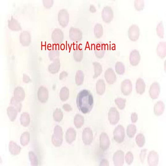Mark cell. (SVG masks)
<instances>
[{
    "label": "cell",
    "instance_id": "cell-29",
    "mask_svg": "<svg viewBox=\"0 0 166 166\" xmlns=\"http://www.w3.org/2000/svg\"><path fill=\"white\" fill-rule=\"evenodd\" d=\"M9 149L11 154L14 155H17L20 152L21 148L17 145L15 143L11 141L10 143Z\"/></svg>",
    "mask_w": 166,
    "mask_h": 166
},
{
    "label": "cell",
    "instance_id": "cell-9",
    "mask_svg": "<svg viewBox=\"0 0 166 166\" xmlns=\"http://www.w3.org/2000/svg\"><path fill=\"white\" fill-rule=\"evenodd\" d=\"M64 39V34L63 31L59 28H56L52 34V39L56 44H61Z\"/></svg>",
    "mask_w": 166,
    "mask_h": 166
},
{
    "label": "cell",
    "instance_id": "cell-16",
    "mask_svg": "<svg viewBox=\"0 0 166 166\" xmlns=\"http://www.w3.org/2000/svg\"><path fill=\"white\" fill-rule=\"evenodd\" d=\"M141 60V56L138 51L134 50L131 53L130 56V61L133 66L138 65Z\"/></svg>",
    "mask_w": 166,
    "mask_h": 166
},
{
    "label": "cell",
    "instance_id": "cell-54",
    "mask_svg": "<svg viewBox=\"0 0 166 166\" xmlns=\"http://www.w3.org/2000/svg\"><path fill=\"white\" fill-rule=\"evenodd\" d=\"M68 75V73L65 71H63L60 74L59 79L60 80L64 79L66 77H67Z\"/></svg>",
    "mask_w": 166,
    "mask_h": 166
},
{
    "label": "cell",
    "instance_id": "cell-49",
    "mask_svg": "<svg viewBox=\"0 0 166 166\" xmlns=\"http://www.w3.org/2000/svg\"><path fill=\"white\" fill-rule=\"evenodd\" d=\"M125 159L127 164H131L133 160V156L131 152H128L126 156Z\"/></svg>",
    "mask_w": 166,
    "mask_h": 166
},
{
    "label": "cell",
    "instance_id": "cell-44",
    "mask_svg": "<svg viewBox=\"0 0 166 166\" xmlns=\"http://www.w3.org/2000/svg\"><path fill=\"white\" fill-rule=\"evenodd\" d=\"M115 102L117 106L121 110L124 109L125 107L126 99L118 98L115 99Z\"/></svg>",
    "mask_w": 166,
    "mask_h": 166
},
{
    "label": "cell",
    "instance_id": "cell-5",
    "mask_svg": "<svg viewBox=\"0 0 166 166\" xmlns=\"http://www.w3.org/2000/svg\"><path fill=\"white\" fill-rule=\"evenodd\" d=\"M102 18L106 23H109L113 18V10L109 6H105L102 10Z\"/></svg>",
    "mask_w": 166,
    "mask_h": 166
},
{
    "label": "cell",
    "instance_id": "cell-19",
    "mask_svg": "<svg viewBox=\"0 0 166 166\" xmlns=\"http://www.w3.org/2000/svg\"><path fill=\"white\" fill-rule=\"evenodd\" d=\"M20 41L24 46L29 45L31 42V36L28 31H24L21 32L20 35Z\"/></svg>",
    "mask_w": 166,
    "mask_h": 166
},
{
    "label": "cell",
    "instance_id": "cell-33",
    "mask_svg": "<svg viewBox=\"0 0 166 166\" xmlns=\"http://www.w3.org/2000/svg\"><path fill=\"white\" fill-rule=\"evenodd\" d=\"M94 35L97 38H101L103 34V28L101 24H96L94 28Z\"/></svg>",
    "mask_w": 166,
    "mask_h": 166
},
{
    "label": "cell",
    "instance_id": "cell-30",
    "mask_svg": "<svg viewBox=\"0 0 166 166\" xmlns=\"http://www.w3.org/2000/svg\"><path fill=\"white\" fill-rule=\"evenodd\" d=\"M93 65L94 68V72L93 78L96 79L101 75L102 71V68L101 64L98 62H93Z\"/></svg>",
    "mask_w": 166,
    "mask_h": 166
},
{
    "label": "cell",
    "instance_id": "cell-1",
    "mask_svg": "<svg viewBox=\"0 0 166 166\" xmlns=\"http://www.w3.org/2000/svg\"><path fill=\"white\" fill-rule=\"evenodd\" d=\"M77 104L79 110L84 114L90 112L93 106V98L89 91L83 90L77 96Z\"/></svg>",
    "mask_w": 166,
    "mask_h": 166
},
{
    "label": "cell",
    "instance_id": "cell-31",
    "mask_svg": "<svg viewBox=\"0 0 166 166\" xmlns=\"http://www.w3.org/2000/svg\"><path fill=\"white\" fill-rule=\"evenodd\" d=\"M18 111L13 106L8 107L7 110V114L10 119L11 121H13L16 118Z\"/></svg>",
    "mask_w": 166,
    "mask_h": 166
},
{
    "label": "cell",
    "instance_id": "cell-13",
    "mask_svg": "<svg viewBox=\"0 0 166 166\" xmlns=\"http://www.w3.org/2000/svg\"><path fill=\"white\" fill-rule=\"evenodd\" d=\"M160 86L159 83L154 82L151 86L149 94L151 98L153 99L158 98L160 93Z\"/></svg>",
    "mask_w": 166,
    "mask_h": 166
},
{
    "label": "cell",
    "instance_id": "cell-2",
    "mask_svg": "<svg viewBox=\"0 0 166 166\" xmlns=\"http://www.w3.org/2000/svg\"><path fill=\"white\" fill-rule=\"evenodd\" d=\"M53 145L56 147L60 146L63 142V132L62 128L59 126H56L54 129V133L52 137Z\"/></svg>",
    "mask_w": 166,
    "mask_h": 166
},
{
    "label": "cell",
    "instance_id": "cell-7",
    "mask_svg": "<svg viewBox=\"0 0 166 166\" xmlns=\"http://www.w3.org/2000/svg\"><path fill=\"white\" fill-rule=\"evenodd\" d=\"M108 116V119L111 125H116L119 120V113L115 107H111L110 109Z\"/></svg>",
    "mask_w": 166,
    "mask_h": 166
},
{
    "label": "cell",
    "instance_id": "cell-15",
    "mask_svg": "<svg viewBox=\"0 0 166 166\" xmlns=\"http://www.w3.org/2000/svg\"><path fill=\"white\" fill-rule=\"evenodd\" d=\"M38 98L39 101L44 103L46 102L48 98V93L47 89L44 87H41L38 91Z\"/></svg>",
    "mask_w": 166,
    "mask_h": 166
},
{
    "label": "cell",
    "instance_id": "cell-22",
    "mask_svg": "<svg viewBox=\"0 0 166 166\" xmlns=\"http://www.w3.org/2000/svg\"><path fill=\"white\" fill-rule=\"evenodd\" d=\"M157 55L161 58H165L166 56V43L165 42H160L157 48Z\"/></svg>",
    "mask_w": 166,
    "mask_h": 166
},
{
    "label": "cell",
    "instance_id": "cell-40",
    "mask_svg": "<svg viewBox=\"0 0 166 166\" xmlns=\"http://www.w3.org/2000/svg\"><path fill=\"white\" fill-rule=\"evenodd\" d=\"M136 132V128L135 125L131 124L127 128V133L129 137L132 138L134 136Z\"/></svg>",
    "mask_w": 166,
    "mask_h": 166
},
{
    "label": "cell",
    "instance_id": "cell-53",
    "mask_svg": "<svg viewBox=\"0 0 166 166\" xmlns=\"http://www.w3.org/2000/svg\"><path fill=\"white\" fill-rule=\"evenodd\" d=\"M63 109L66 111H70L72 110V108L68 104H65L63 106Z\"/></svg>",
    "mask_w": 166,
    "mask_h": 166
},
{
    "label": "cell",
    "instance_id": "cell-35",
    "mask_svg": "<svg viewBox=\"0 0 166 166\" xmlns=\"http://www.w3.org/2000/svg\"><path fill=\"white\" fill-rule=\"evenodd\" d=\"M60 56V52L56 48H53L49 51L48 56L51 60L54 61L59 59Z\"/></svg>",
    "mask_w": 166,
    "mask_h": 166
},
{
    "label": "cell",
    "instance_id": "cell-25",
    "mask_svg": "<svg viewBox=\"0 0 166 166\" xmlns=\"http://www.w3.org/2000/svg\"><path fill=\"white\" fill-rule=\"evenodd\" d=\"M60 68V62L59 59L53 61L48 67V69L51 73L55 74L58 72Z\"/></svg>",
    "mask_w": 166,
    "mask_h": 166
},
{
    "label": "cell",
    "instance_id": "cell-34",
    "mask_svg": "<svg viewBox=\"0 0 166 166\" xmlns=\"http://www.w3.org/2000/svg\"><path fill=\"white\" fill-rule=\"evenodd\" d=\"M84 74L83 71L79 70L77 71L75 77L76 84L78 85H81L84 81Z\"/></svg>",
    "mask_w": 166,
    "mask_h": 166
},
{
    "label": "cell",
    "instance_id": "cell-12",
    "mask_svg": "<svg viewBox=\"0 0 166 166\" xmlns=\"http://www.w3.org/2000/svg\"><path fill=\"white\" fill-rule=\"evenodd\" d=\"M82 139L85 145H89L92 143L93 134L92 131L89 128H85L83 132Z\"/></svg>",
    "mask_w": 166,
    "mask_h": 166
},
{
    "label": "cell",
    "instance_id": "cell-51",
    "mask_svg": "<svg viewBox=\"0 0 166 166\" xmlns=\"http://www.w3.org/2000/svg\"><path fill=\"white\" fill-rule=\"evenodd\" d=\"M131 121L135 123L136 122L138 119V115L135 113H134L131 114Z\"/></svg>",
    "mask_w": 166,
    "mask_h": 166
},
{
    "label": "cell",
    "instance_id": "cell-11",
    "mask_svg": "<svg viewBox=\"0 0 166 166\" xmlns=\"http://www.w3.org/2000/svg\"><path fill=\"white\" fill-rule=\"evenodd\" d=\"M105 77L106 81L109 84H114L116 81V76L113 68H109L105 73Z\"/></svg>",
    "mask_w": 166,
    "mask_h": 166
},
{
    "label": "cell",
    "instance_id": "cell-21",
    "mask_svg": "<svg viewBox=\"0 0 166 166\" xmlns=\"http://www.w3.org/2000/svg\"><path fill=\"white\" fill-rule=\"evenodd\" d=\"M25 93L24 90L21 87H18L15 89L14 91V98L17 101L20 102L25 98Z\"/></svg>",
    "mask_w": 166,
    "mask_h": 166
},
{
    "label": "cell",
    "instance_id": "cell-46",
    "mask_svg": "<svg viewBox=\"0 0 166 166\" xmlns=\"http://www.w3.org/2000/svg\"><path fill=\"white\" fill-rule=\"evenodd\" d=\"M134 6L137 10H142L144 8V2L143 0H135L134 1Z\"/></svg>",
    "mask_w": 166,
    "mask_h": 166
},
{
    "label": "cell",
    "instance_id": "cell-37",
    "mask_svg": "<svg viewBox=\"0 0 166 166\" xmlns=\"http://www.w3.org/2000/svg\"><path fill=\"white\" fill-rule=\"evenodd\" d=\"M20 121L21 124L24 127H27L30 122V117L27 113H23L21 117Z\"/></svg>",
    "mask_w": 166,
    "mask_h": 166
},
{
    "label": "cell",
    "instance_id": "cell-42",
    "mask_svg": "<svg viewBox=\"0 0 166 166\" xmlns=\"http://www.w3.org/2000/svg\"><path fill=\"white\" fill-rule=\"evenodd\" d=\"M156 32L157 35L160 38H163L164 36V28L162 21L160 22L157 25L156 28Z\"/></svg>",
    "mask_w": 166,
    "mask_h": 166
},
{
    "label": "cell",
    "instance_id": "cell-50",
    "mask_svg": "<svg viewBox=\"0 0 166 166\" xmlns=\"http://www.w3.org/2000/svg\"><path fill=\"white\" fill-rule=\"evenodd\" d=\"M53 2L52 0H44L43 1V3L45 7L49 8L52 6Z\"/></svg>",
    "mask_w": 166,
    "mask_h": 166
},
{
    "label": "cell",
    "instance_id": "cell-36",
    "mask_svg": "<svg viewBox=\"0 0 166 166\" xmlns=\"http://www.w3.org/2000/svg\"><path fill=\"white\" fill-rule=\"evenodd\" d=\"M69 96V91L66 87H63L60 92V98L62 101H65Z\"/></svg>",
    "mask_w": 166,
    "mask_h": 166
},
{
    "label": "cell",
    "instance_id": "cell-55",
    "mask_svg": "<svg viewBox=\"0 0 166 166\" xmlns=\"http://www.w3.org/2000/svg\"><path fill=\"white\" fill-rule=\"evenodd\" d=\"M23 81L26 83H28L30 82V79L29 77L26 74H24L23 75Z\"/></svg>",
    "mask_w": 166,
    "mask_h": 166
},
{
    "label": "cell",
    "instance_id": "cell-47",
    "mask_svg": "<svg viewBox=\"0 0 166 166\" xmlns=\"http://www.w3.org/2000/svg\"><path fill=\"white\" fill-rule=\"evenodd\" d=\"M10 104L16 109L18 112H20L22 105L19 102L17 101L15 98H13L11 100Z\"/></svg>",
    "mask_w": 166,
    "mask_h": 166
},
{
    "label": "cell",
    "instance_id": "cell-6",
    "mask_svg": "<svg viewBox=\"0 0 166 166\" xmlns=\"http://www.w3.org/2000/svg\"><path fill=\"white\" fill-rule=\"evenodd\" d=\"M140 30L139 27L136 24L131 25L129 28V38L132 41H136L139 38Z\"/></svg>",
    "mask_w": 166,
    "mask_h": 166
},
{
    "label": "cell",
    "instance_id": "cell-26",
    "mask_svg": "<svg viewBox=\"0 0 166 166\" xmlns=\"http://www.w3.org/2000/svg\"><path fill=\"white\" fill-rule=\"evenodd\" d=\"M97 93L99 95H102L105 92L106 85L103 79H99L96 85Z\"/></svg>",
    "mask_w": 166,
    "mask_h": 166
},
{
    "label": "cell",
    "instance_id": "cell-10",
    "mask_svg": "<svg viewBox=\"0 0 166 166\" xmlns=\"http://www.w3.org/2000/svg\"><path fill=\"white\" fill-rule=\"evenodd\" d=\"M121 89L122 93L125 96H128L132 90V85L129 79H125L121 84Z\"/></svg>",
    "mask_w": 166,
    "mask_h": 166
},
{
    "label": "cell",
    "instance_id": "cell-24",
    "mask_svg": "<svg viewBox=\"0 0 166 166\" xmlns=\"http://www.w3.org/2000/svg\"><path fill=\"white\" fill-rule=\"evenodd\" d=\"M146 85L143 79L139 78L137 80L136 84V92L140 94L143 93L145 89Z\"/></svg>",
    "mask_w": 166,
    "mask_h": 166
},
{
    "label": "cell",
    "instance_id": "cell-38",
    "mask_svg": "<svg viewBox=\"0 0 166 166\" xmlns=\"http://www.w3.org/2000/svg\"><path fill=\"white\" fill-rule=\"evenodd\" d=\"M84 53L81 50L77 49L74 51L73 55L74 59L78 62H81Z\"/></svg>",
    "mask_w": 166,
    "mask_h": 166
},
{
    "label": "cell",
    "instance_id": "cell-32",
    "mask_svg": "<svg viewBox=\"0 0 166 166\" xmlns=\"http://www.w3.org/2000/svg\"><path fill=\"white\" fill-rule=\"evenodd\" d=\"M74 124L77 128H81L84 124V117L81 114H77L74 117Z\"/></svg>",
    "mask_w": 166,
    "mask_h": 166
},
{
    "label": "cell",
    "instance_id": "cell-4",
    "mask_svg": "<svg viewBox=\"0 0 166 166\" xmlns=\"http://www.w3.org/2000/svg\"><path fill=\"white\" fill-rule=\"evenodd\" d=\"M114 140L117 143H121L123 141L125 137L124 127L122 125H118L114 130Z\"/></svg>",
    "mask_w": 166,
    "mask_h": 166
},
{
    "label": "cell",
    "instance_id": "cell-39",
    "mask_svg": "<svg viewBox=\"0 0 166 166\" xmlns=\"http://www.w3.org/2000/svg\"><path fill=\"white\" fill-rule=\"evenodd\" d=\"M115 70L116 73L120 75L123 74L125 71V66L122 63L118 62L115 64Z\"/></svg>",
    "mask_w": 166,
    "mask_h": 166
},
{
    "label": "cell",
    "instance_id": "cell-14",
    "mask_svg": "<svg viewBox=\"0 0 166 166\" xmlns=\"http://www.w3.org/2000/svg\"><path fill=\"white\" fill-rule=\"evenodd\" d=\"M94 52L97 58L99 59L103 58L105 52V44L101 42L97 43L94 48Z\"/></svg>",
    "mask_w": 166,
    "mask_h": 166
},
{
    "label": "cell",
    "instance_id": "cell-56",
    "mask_svg": "<svg viewBox=\"0 0 166 166\" xmlns=\"http://www.w3.org/2000/svg\"><path fill=\"white\" fill-rule=\"evenodd\" d=\"M90 10L91 12H95L96 10L95 7L93 5H91L90 6Z\"/></svg>",
    "mask_w": 166,
    "mask_h": 166
},
{
    "label": "cell",
    "instance_id": "cell-27",
    "mask_svg": "<svg viewBox=\"0 0 166 166\" xmlns=\"http://www.w3.org/2000/svg\"><path fill=\"white\" fill-rule=\"evenodd\" d=\"M76 131L73 128H70L68 130L66 134V139L68 143H71L75 140Z\"/></svg>",
    "mask_w": 166,
    "mask_h": 166
},
{
    "label": "cell",
    "instance_id": "cell-18",
    "mask_svg": "<svg viewBox=\"0 0 166 166\" xmlns=\"http://www.w3.org/2000/svg\"><path fill=\"white\" fill-rule=\"evenodd\" d=\"M100 147L104 151L106 150L109 147L110 141L106 134L102 133L100 136Z\"/></svg>",
    "mask_w": 166,
    "mask_h": 166
},
{
    "label": "cell",
    "instance_id": "cell-48",
    "mask_svg": "<svg viewBox=\"0 0 166 166\" xmlns=\"http://www.w3.org/2000/svg\"><path fill=\"white\" fill-rule=\"evenodd\" d=\"M29 156L31 165H37L38 164V162H37L36 157L32 151H30L29 153Z\"/></svg>",
    "mask_w": 166,
    "mask_h": 166
},
{
    "label": "cell",
    "instance_id": "cell-43",
    "mask_svg": "<svg viewBox=\"0 0 166 166\" xmlns=\"http://www.w3.org/2000/svg\"><path fill=\"white\" fill-rule=\"evenodd\" d=\"M30 140V134L29 133L26 132L23 134L21 138V143L22 145L25 146L28 144Z\"/></svg>",
    "mask_w": 166,
    "mask_h": 166
},
{
    "label": "cell",
    "instance_id": "cell-3",
    "mask_svg": "<svg viewBox=\"0 0 166 166\" xmlns=\"http://www.w3.org/2000/svg\"><path fill=\"white\" fill-rule=\"evenodd\" d=\"M58 21L63 27L67 26L69 21V15L68 11L65 9L60 10L58 15Z\"/></svg>",
    "mask_w": 166,
    "mask_h": 166
},
{
    "label": "cell",
    "instance_id": "cell-45",
    "mask_svg": "<svg viewBox=\"0 0 166 166\" xmlns=\"http://www.w3.org/2000/svg\"><path fill=\"white\" fill-rule=\"evenodd\" d=\"M136 143L139 147H142L145 143L144 136L143 134H140L137 135L136 139Z\"/></svg>",
    "mask_w": 166,
    "mask_h": 166
},
{
    "label": "cell",
    "instance_id": "cell-23",
    "mask_svg": "<svg viewBox=\"0 0 166 166\" xmlns=\"http://www.w3.org/2000/svg\"><path fill=\"white\" fill-rule=\"evenodd\" d=\"M8 27L13 31H19L22 29V27L19 23L13 17L8 21Z\"/></svg>",
    "mask_w": 166,
    "mask_h": 166
},
{
    "label": "cell",
    "instance_id": "cell-28",
    "mask_svg": "<svg viewBox=\"0 0 166 166\" xmlns=\"http://www.w3.org/2000/svg\"><path fill=\"white\" fill-rule=\"evenodd\" d=\"M165 105L162 101L157 102L154 107V113L156 115L160 116L164 112Z\"/></svg>",
    "mask_w": 166,
    "mask_h": 166
},
{
    "label": "cell",
    "instance_id": "cell-41",
    "mask_svg": "<svg viewBox=\"0 0 166 166\" xmlns=\"http://www.w3.org/2000/svg\"><path fill=\"white\" fill-rule=\"evenodd\" d=\"M53 116V118L56 121H61L63 118V114L61 110L59 109H57L54 112Z\"/></svg>",
    "mask_w": 166,
    "mask_h": 166
},
{
    "label": "cell",
    "instance_id": "cell-52",
    "mask_svg": "<svg viewBox=\"0 0 166 166\" xmlns=\"http://www.w3.org/2000/svg\"><path fill=\"white\" fill-rule=\"evenodd\" d=\"M146 151H147V150L143 149L141 151V154H140V159H141V161L142 162L144 161L146 156Z\"/></svg>",
    "mask_w": 166,
    "mask_h": 166
},
{
    "label": "cell",
    "instance_id": "cell-20",
    "mask_svg": "<svg viewBox=\"0 0 166 166\" xmlns=\"http://www.w3.org/2000/svg\"><path fill=\"white\" fill-rule=\"evenodd\" d=\"M159 161L158 155L156 151H151L149 154L148 161L149 165L150 166H156Z\"/></svg>",
    "mask_w": 166,
    "mask_h": 166
},
{
    "label": "cell",
    "instance_id": "cell-17",
    "mask_svg": "<svg viewBox=\"0 0 166 166\" xmlns=\"http://www.w3.org/2000/svg\"><path fill=\"white\" fill-rule=\"evenodd\" d=\"M113 161L115 166H122L124 164V153L122 151H118L114 154Z\"/></svg>",
    "mask_w": 166,
    "mask_h": 166
},
{
    "label": "cell",
    "instance_id": "cell-8",
    "mask_svg": "<svg viewBox=\"0 0 166 166\" xmlns=\"http://www.w3.org/2000/svg\"><path fill=\"white\" fill-rule=\"evenodd\" d=\"M69 37L73 41H81L82 38V32L78 28L71 27L69 31Z\"/></svg>",
    "mask_w": 166,
    "mask_h": 166
}]
</instances>
